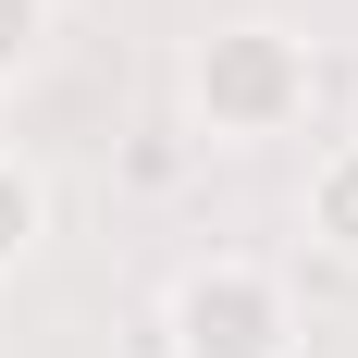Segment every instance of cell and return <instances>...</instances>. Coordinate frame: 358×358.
<instances>
[{
  "label": "cell",
  "mask_w": 358,
  "mask_h": 358,
  "mask_svg": "<svg viewBox=\"0 0 358 358\" xmlns=\"http://www.w3.org/2000/svg\"><path fill=\"white\" fill-rule=\"evenodd\" d=\"M173 358H296V296L259 259H198L173 285Z\"/></svg>",
  "instance_id": "2"
},
{
  "label": "cell",
  "mask_w": 358,
  "mask_h": 358,
  "mask_svg": "<svg viewBox=\"0 0 358 358\" xmlns=\"http://www.w3.org/2000/svg\"><path fill=\"white\" fill-rule=\"evenodd\" d=\"M37 235H50V173L0 148V272H25V259H37Z\"/></svg>",
  "instance_id": "4"
},
{
  "label": "cell",
  "mask_w": 358,
  "mask_h": 358,
  "mask_svg": "<svg viewBox=\"0 0 358 358\" xmlns=\"http://www.w3.org/2000/svg\"><path fill=\"white\" fill-rule=\"evenodd\" d=\"M37 50H50V0H0V87L37 74Z\"/></svg>",
  "instance_id": "5"
},
{
  "label": "cell",
  "mask_w": 358,
  "mask_h": 358,
  "mask_svg": "<svg viewBox=\"0 0 358 358\" xmlns=\"http://www.w3.org/2000/svg\"><path fill=\"white\" fill-rule=\"evenodd\" d=\"M309 248H322V259H358V136L309 161Z\"/></svg>",
  "instance_id": "3"
},
{
  "label": "cell",
  "mask_w": 358,
  "mask_h": 358,
  "mask_svg": "<svg viewBox=\"0 0 358 358\" xmlns=\"http://www.w3.org/2000/svg\"><path fill=\"white\" fill-rule=\"evenodd\" d=\"M185 99L222 148H259V136H296L309 99H322V62L296 25H210L185 50Z\"/></svg>",
  "instance_id": "1"
}]
</instances>
